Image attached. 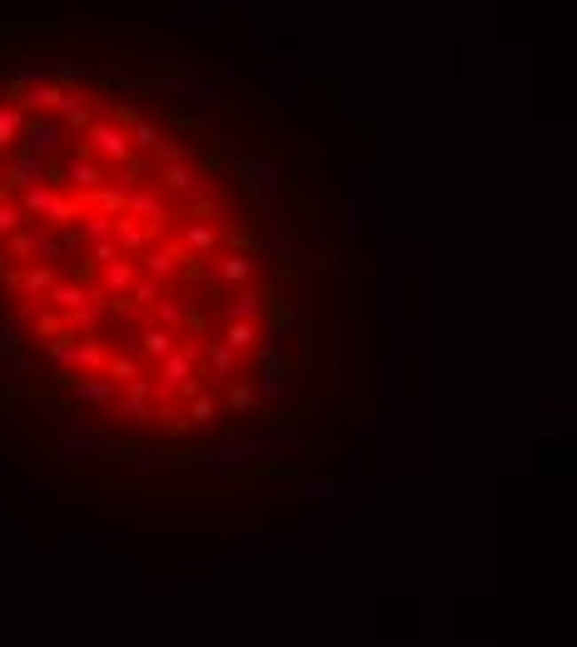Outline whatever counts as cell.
<instances>
[{
  "label": "cell",
  "instance_id": "cell-1",
  "mask_svg": "<svg viewBox=\"0 0 577 647\" xmlns=\"http://www.w3.org/2000/svg\"><path fill=\"white\" fill-rule=\"evenodd\" d=\"M259 304L249 225L189 140L75 75L0 90V309L55 389L200 429L249 379Z\"/></svg>",
  "mask_w": 577,
  "mask_h": 647
}]
</instances>
